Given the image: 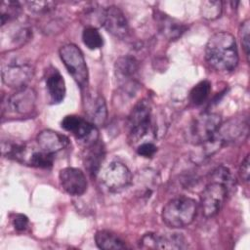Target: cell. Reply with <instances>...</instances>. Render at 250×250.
<instances>
[{
  "instance_id": "6da1fadb",
  "label": "cell",
  "mask_w": 250,
  "mask_h": 250,
  "mask_svg": "<svg viewBox=\"0 0 250 250\" xmlns=\"http://www.w3.org/2000/svg\"><path fill=\"white\" fill-rule=\"evenodd\" d=\"M205 59L219 71H232L238 63V52L234 37L227 31L214 33L205 46Z\"/></svg>"
},
{
  "instance_id": "7a4b0ae2",
  "label": "cell",
  "mask_w": 250,
  "mask_h": 250,
  "mask_svg": "<svg viewBox=\"0 0 250 250\" xmlns=\"http://www.w3.org/2000/svg\"><path fill=\"white\" fill-rule=\"evenodd\" d=\"M197 202L187 196L171 199L162 209L164 224L172 229H182L190 225L197 214Z\"/></svg>"
},
{
  "instance_id": "3957f363",
  "label": "cell",
  "mask_w": 250,
  "mask_h": 250,
  "mask_svg": "<svg viewBox=\"0 0 250 250\" xmlns=\"http://www.w3.org/2000/svg\"><path fill=\"white\" fill-rule=\"evenodd\" d=\"M2 80L12 88L26 86L32 78L34 68L32 63L23 57L12 56L2 63Z\"/></svg>"
},
{
  "instance_id": "277c9868",
  "label": "cell",
  "mask_w": 250,
  "mask_h": 250,
  "mask_svg": "<svg viewBox=\"0 0 250 250\" xmlns=\"http://www.w3.org/2000/svg\"><path fill=\"white\" fill-rule=\"evenodd\" d=\"M61 60L76 83L84 88L88 84V67L81 50L74 44H65L59 51Z\"/></svg>"
},
{
  "instance_id": "5b68a950",
  "label": "cell",
  "mask_w": 250,
  "mask_h": 250,
  "mask_svg": "<svg viewBox=\"0 0 250 250\" xmlns=\"http://www.w3.org/2000/svg\"><path fill=\"white\" fill-rule=\"evenodd\" d=\"M151 108L146 100L138 102L128 117L129 139L135 144L146 137L151 130Z\"/></svg>"
},
{
  "instance_id": "8992f818",
  "label": "cell",
  "mask_w": 250,
  "mask_h": 250,
  "mask_svg": "<svg viewBox=\"0 0 250 250\" xmlns=\"http://www.w3.org/2000/svg\"><path fill=\"white\" fill-rule=\"evenodd\" d=\"M221 125V116L214 112H204L198 115L190 124L188 139L194 146L210 140Z\"/></svg>"
},
{
  "instance_id": "52a82bcc",
  "label": "cell",
  "mask_w": 250,
  "mask_h": 250,
  "mask_svg": "<svg viewBox=\"0 0 250 250\" xmlns=\"http://www.w3.org/2000/svg\"><path fill=\"white\" fill-rule=\"evenodd\" d=\"M228 192L229 189L226 186L211 181L202 190L200 195L202 214L206 218H211L218 214L227 199Z\"/></svg>"
},
{
  "instance_id": "ba28073f",
  "label": "cell",
  "mask_w": 250,
  "mask_h": 250,
  "mask_svg": "<svg viewBox=\"0 0 250 250\" xmlns=\"http://www.w3.org/2000/svg\"><path fill=\"white\" fill-rule=\"evenodd\" d=\"M132 180L128 167L119 161L109 163L102 173V182L110 191H118L127 188Z\"/></svg>"
},
{
  "instance_id": "9c48e42d",
  "label": "cell",
  "mask_w": 250,
  "mask_h": 250,
  "mask_svg": "<svg viewBox=\"0 0 250 250\" xmlns=\"http://www.w3.org/2000/svg\"><path fill=\"white\" fill-rule=\"evenodd\" d=\"M249 125L247 117H232L224 124H221L215 133V136L224 145L242 142L247 138Z\"/></svg>"
},
{
  "instance_id": "30bf717a",
  "label": "cell",
  "mask_w": 250,
  "mask_h": 250,
  "mask_svg": "<svg viewBox=\"0 0 250 250\" xmlns=\"http://www.w3.org/2000/svg\"><path fill=\"white\" fill-rule=\"evenodd\" d=\"M61 125L65 131L70 132L77 140L83 142L86 146L99 140L96 126L80 116L67 115L62 120Z\"/></svg>"
},
{
  "instance_id": "8fae6325",
  "label": "cell",
  "mask_w": 250,
  "mask_h": 250,
  "mask_svg": "<svg viewBox=\"0 0 250 250\" xmlns=\"http://www.w3.org/2000/svg\"><path fill=\"white\" fill-rule=\"evenodd\" d=\"M142 248L149 249H184L187 247L186 239L181 233H146L141 239Z\"/></svg>"
},
{
  "instance_id": "7c38bea8",
  "label": "cell",
  "mask_w": 250,
  "mask_h": 250,
  "mask_svg": "<svg viewBox=\"0 0 250 250\" xmlns=\"http://www.w3.org/2000/svg\"><path fill=\"white\" fill-rule=\"evenodd\" d=\"M59 180L62 188L70 195H81L87 189L85 174L78 168L65 167L59 173Z\"/></svg>"
},
{
  "instance_id": "4fadbf2b",
  "label": "cell",
  "mask_w": 250,
  "mask_h": 250,
  "mask_svg": "<svg viewBox=\"0 0 250 250\" xmlns=\"http://www.w3.org/2000/svg\"><path fill=\"white\" fill-rule=\"evenodd\" d=\"M103 25L110 34L119 39L126 38L130 33L128 21L123 12L116 6H109L104 10Z\"/></svg>"
},
{
  "instance_id": "5bb4252c",
  "label": "cell",
  "mask_w": 250,
  "mask_h": 250,
  "mask_svg": "<svg viewBox=\"0 0 250 250\" xmlns=\"http://www.w3.org/2000/svg\"><path fill=\"white\" fill-rule=\"evenodd\" d=\"M36 93L32 88L27 86L19 88L9 99L8 105L10 108L21 115L29 114L35 107Z\"/></svg>"
},
{
  "instance_id": "9a60e30c",
  "label": "cell",
  "mask_w": 250,
  "mask_h": 250,
  "mask_svg": "<svg viewBox=\"0 0 250 250\" xmlns=\"http://www.w3.org/2000/svg\"><path fill=\"white\" fill-rule=\"evenodd\" d=\"M84 107L88 121L95 126L104 124L107 117V110L105 101L103 96L88 93L84 100Z\"/></svg>"
},
{
  "instance_id": "2e32d148",
  "label": "cell",
  "mask_w": 250,
  "mask_h": 250,
  "mask_svg": "<svg viewBox=\"0 0 250 250\" xmlns=\"http://www.w3.org/2000/svg\"><path fill=\"white\" fill-rule=\"evenodd\" d=\"M36 140L39 148L51 154H55L61 151L69 144L67 137L50 129L41 131L37 135Z\"/></svg>"
},
{
  "instance_id": "e0dca14e",
  "label": "cell",
  "mask_w": 250,
  "mask_h": 250,
  "mask_svg": "<svg viewBox=\"0 0 250 250\" xmlns=\"http://www.w3.org/2000/svg\"><path fill=\"white\" fill-rule=\"evenodd\" d=\"M104 156L105 148L100 140L86 146L83 160L85 168L91 176H96L99 173L101 165L104 160Z\"/></svg>"
},
{
  "instance_id": "ac0fdd59",
  "label": "cell",
  "mask_w": 250,
  "mask_h": 250,
  "mask_svg": "<svg viewBox=\"0 0 250 250\" xmlns=\"http://www.w3.org/2000/svg\"><path fill=\"white\" fill-rule=\"evenodd\" d=\"M155 21L159 32L168 40L178 39L187 29V26L183 22L162 12L156 13Z\"/></svg>"
},
{
  "instance_id": "d6986e66",
  "label": "cell",
  "mask_w": 250,
  "mask_h": 250,
  "mask_svg": "<svg viewBox=\"0 0 250 250\" xmlns=\"http://www.w3.org/2000/svg\"><path fill=\"white\" fill-rule=\"evenodd\" d=\"M114 69L115 75L122 85L132 88V85L135 84L133 77L139 69V62L136 60V58L131 56L120 57L115 62Z\"/></svg>"
},
{
  "instance_id": "ffe728a7",
  "label": "cell",
  "mask_w": 250,
  "mask_h": 250,
  "mask_svg": "<svg viewBox=\"0 0 250 250\" xmlns=\"http://www.w3.org/2000/svg\"><path fill=\"white\" fill-rule=\"evenodd\" d=\"M49 97L54 104L61 103L65 96V83L61 73L55 69L46 79Z\"/></svg>"
},
{
  "instance_id": "44dd1931",
  "label": "cell",
  "mask_w": 250,
  "mask_h": 250,
  "mask_svg": "<svg viewBox=\"0 0 250 250\" xmlns=\"http://www.w3.org/2000/svg\"><path fill=\"white\" fill-rule=\"evenodd\" d=\"M95 241L99 248L104 250L124 249L126 245L124 241L114 233L108 230H99L95 234Z\"/></svg>"
},
{
  "instance_id": "7402d4cb",
  "label": "cell",
  "mask_w": 250,
  "mask_h": 250,
  "mask_svg": "<svg viewBox=\"0 0 250 250\" xmlns=\"http://www.w3.org/2000/svg\"><path fill=\"white\" fill-rule=\"evenodd\" d=\"M104 10L98 5H91L87 7L82 13V21L86 27H99L104 23Z\"/></svg>"
},
{
  "instance_id": "603a6c76",
  "label": "cell",
  "mask_w": 250,
  "mask_h": 250,
  "mask_svg": "<svg viewBox=\"0 0 250 250\" xmlns=\"http://www.w3.org/2000/svg\"><path fill=\"white\" fill-rule=\"evenodd\" d=\"M25 162L38 168H50L54 162V154L45 152L41 149L33 150L31 153H27Z\"/></svg>"
},
{
  "instance_id": "cb8c5ba5",
  "label": "cell",
  "mask_w": 250,
  "mask_h": 250,
  "mask_svg": "<svg viewBox=\"0 0 250 250\" xmlns=\"http://www.w3.org/2000/svg\"><path fill=\"white\" fill-rule=\"evenodd\" d=\"M21 7L17 1H3L1 3V26H4L8 21H13L21 14Z\"/></svg>"
},
{
  "instance_id": "d4e9b609",
  "label": "cell",
  "mask_w": 250,
  "mask_h": 250,
  "mask_svg": "<svg viewBox=\"0 0 250 250\" xmlns=\"http://www.w3.org/2000/svg\"><path fill=\"white\" fill-rule=\"evenodd\" d=\"M210 91H211L210 82L207 80L200 81L191 89V91L189 93L190 101L195 105H200L206 102V100L209 97Z\"/></svg>"
},
{
  "instance_id": "484cf974",
  "label": "cell",
  "mask_w": 250,
  "mask_h": 250,
  "mask_svg": "<svg viewBox=\"0 0 250 250\" xmlns=\"http://www.w3.org/2000/svg\"><path fill=\"white\" fill-rule=\"evenodd\" d=\"M83 43L91 50L99 49L103 46V37L95 27H85L82 32Z\"/></svg>"
},
{
  "instance_id": "4316f807",
  "label": "cell",
  "mask_w": 250,
  "mask_h": 250,
  "mask_svg": "<svg viewBox=\"0 0 250 250\" xmlns=\"http://www.w3.org/2000/svg\"><path fill=\"white\" fill-rule=\"evenodd\" d=\"M223 4L221 1H204L201 5L200 12L204 19L213 21L221 17Z\"/></svg>"
},
{
  "instance_id": "83f0119b",
  "label": "cell",
  "mask_w": 250,
  "mask_h": 250,
  "mask_svg": "<svg viewBox=\"0 0 250 250\" xmlns=\"http://www.w3.org/2000/svg\"><path fill=\"white\" fill-rule=\"evenodd\" d=\"M211 181L223 184L228 188V189L232 188L234 184V179L231 172L225 166H219L211 173Z\"/></svg>"
},
{
  "instance_id": "f1b7e54d",
  "label": "cell",
  "mask_w": 250,
  "mask_h": 250,
  "mask_svg": "<svg viewBox=\"0 0 250 250\" xmlns=\"http://www.w3.org/2000/svg\"><path fill=\"white\" fill-rule=\"evenodd\" d=\"M29 11L36 13V14H47L55 9L56 3L52 1H29L25 2Z\"/></svg>"
},
{
  "instance_id": "f546056e",
  "label": "cell",
  "mask_w": 250,
  "mask_h": 250,
  "mask_svg": "<svg viewBox=\"0 0 250 250\" xmlns=\"http://www.w3.org/2000/svg\"><path fill=\"white\" fill-rule=\"evenodd\" d=\"M238 35L245 55L249 56V38H250V21L247 19L243 21L239 26Z\"/></svg>"
},
{
  "instance_id": "4dcf8cb0",
  "label": "cell",
  "mask_w": 250,
  "mask_h": 250,
  "mask_svg": "<svg viewBox=\"0 0 250 250\" xmlns=\"http://www.w3.org/2000/svg\"><path fill=\"white\" fill-rule=\"evenodd\" d=\"M156 151V146L150 142H144L137 147L138 154L143 157H152Z\"/></svg>"
},
{
  "instance_id": "1f68e13d",
  "label": "cell",
  "mask_w": 250,
  "mask_h": 250,
  "mask_svg": "<svg viewBox=\"0 0 250 250\" xmlns=\"http://www.w3.org/2000/svg\"><path fill=\"white\" fill-rule=\"evenodd\" d=\"M13 226L17 230H24L28 226V218L23 214H16L13 218Z\"/></svg>"
},
{
  "instance_id": "d6a6232c",
  "label": "cell",
  "mask_w": 250,
  "mask_h": 250,
  "mask_svg": "<svg viewBox=\"0 0 250 250\" xmlns=\"http://www.w3.org/2000/svg\"><path fill=\"white\" fill-rule=\"evenodd\" d=\"M250 169H249V155H246V157L244 158V160L242 161L241 165H240V176L242 178V180H244L245 182L249 181V174H250Z\"/></svg>"
}]
</instances>
